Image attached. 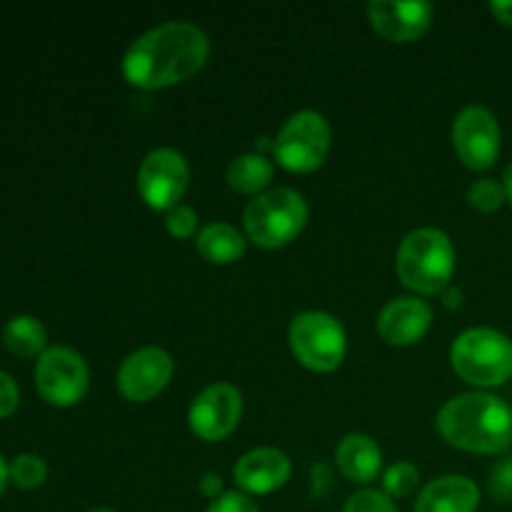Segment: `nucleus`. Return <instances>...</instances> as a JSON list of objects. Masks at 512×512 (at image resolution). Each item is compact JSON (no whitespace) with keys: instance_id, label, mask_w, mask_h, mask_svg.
<instances>
[{"instance_id":"f257e3e1","label":"nucleus","mask_w":512,"mask_h":512,"mask_svg":"<svg viewBox=\"0 0 512 512\" xmlns=\"http://www.w3.org/2000/svg\"><path fill=\"white\" fill-rule=\"evenodd\" d=\"M210 55L208 35L193 23H165L140 35L123 58V75L140 90L185 83Z\"/></svg>"},{"instance_id":"f03ea898","label":"nucleus","mask_w":512,"mask_h":512,"mask_svg":"<svg viewBox=\"0 0 512 512\" xmlns=\"http://www.w3.org/2000/svg\"><path fill=\"white\" fill-rule=\"evenodd\" d=\"M438 433L453 448L475 455H500L512 445V410L488 393L450 398L438 413Z\"/></svg>"},{"instance_id":"7ed1b4c3","label":"nucleus","mask_w":512,"mask_h":512,"mask_svg":"<svg viewBox=\"0 0 512 512\" xmlns=\"http://www.w3.org/2000/svg\"><path fill=\"white\" fill-rule=\"evenodd\" d=\"M395 270L405 288L420 295L445 293L455 273L453 240L438 228H420L405 235L395 255Z\"/></svg>"},{"instance_id":"20e7f679","label":"nucleus","mask_w":512,"mask_h":512,"mask_svg":"<svg viewBox=\"0 0 512 512\" xmlns=\"http://www.w3.org/2000/svg\"><path fill=\"white\" fill-rule=\"evenodd\" d=\"M455 373L478 388H498L512 378V340L493 328H470L450 348Z\"/></svg>"},{"instance_id":"39448f33","label":"nucleus","mask_w":512,"mask_h":512,"mask_svg":"<svg viewBox=\"0 0 512 512\" xmlns=\"http://www.w3.org/2000/svg\"><path fill=\"white\" fill-rule=\"evenodd\" d=\"M245 233L258 248L275 250L293 243L308 223V205L300 193L275 188L250 200L243 215Z\"/></svg>"},{"instance_id":"423d86ee","label":"nucleus","mask_w":512,"mask_h":512,"mask_svg":"<svg viewBox=\"0 0 512 512\" xmlns=\"http://www.w3.org/2000/svg\"><path fill=\"white\" fill-rule=\"evenodd\" d=\"M290 350L313 373H333L348 350V338L340 320L320 310H305L290 323Z\"/></svg>"},{"instance_id":"0eeeda50","label":"nucleus","mask_w":512,"mask_h":512,"mask_svg":"<svg viewBox=\"0 0 512 512\" xmlns=\"http://www.w3.org/2000/svg\"><path fill=\"white\" fill-rule=\"evenodd\" d=\"M330 140L328 120L315 110H300L280 128L273 143L275 160L290 173H313L328 158Z\"/></svg>"},{"instance_id":"6e6552de","label":"nucleus","mask_w":512,"mask_h":512,"mask_svg":"<svg viewBox=\"0 0 512 512\" xmlns=\"http://www.w3.org/2000/svg\"><path fill=\"white\" fill-rule=\"evenodd\" d=\"M90 373L85 360L65 345H55L40 355L35 365V385L45 403L55 408L78 405L88 393Z\"/></svg>"},{"instance_id":"1a4fd4ad","label":"nucleus","mask_w":512,"mask_h":512,"mask_svg":"<svg viewBox=\"0 0 512 512\" xmlns=\"http://www.w3.org/2000/svg\"><path fill=\"white\" fill-rule=\"evenodd\" d=\"M190 170L183 155L173 148H158L138 168V193L153 210H173L188 190Z\"/></svg>"},{"instance_id":"9d476101","label":"nucleus","mask_w":512,"mask_h":512,"mask_svg":"<svg viewBox=\"0 0 512 512\" xmlns=\"http://www.w3.org/2000/svg\"><path fill=\"white\" fill-rule=\"evenodd\" d=\"M453 145L470 170L493 168L503 145L498 118L483 105H468L453 123Z\"/></svg>"},{"instance_id":"9b49d317","label":"nucleus","mask_w":512,"mask_h":512,"mask_svg":"<svg viewBox=\"0 0 512 512\" xmlns=\"http://www.w3.org/2000/svg\"><path fill=\"white\" fill-rule=\"evenodd\" d=\"M243 418V395L228 383H215L193 400L188 413L190 430L205 443H218L238 428Z\"/></svg>"},{"instance_id":"f8f14e48","label":"nucleus","mask_w":512,"mask_h":512,"mask_svg":"<svg viewBox=\"0 0 512 512\" xmlns=\"http://www.w3.org/2000/svg\"><path fill=\"white\" fill-rule=\"evenodd\" d=\"M173 370V358L163 348H140L123 360L115 383L125 400L148 403L168 388Z\"/></svg>"},{"instance_id":"ddd939ff","label":"nucleus","mask_w":512,"mask_h":512,"mask_svg":"<svg viewBox=\"0 0 512 512\" xmlns=\"http://www.w3.org/2000/svg\"><path fill=\"white\" fill-rule=\"evenodd\" d=\"M368 18L375 33L390 43H413L433 23V5L398 3V0H373L368 5Z\"/></svg>"},{"instance_id":"4468645a","label":"nucleus","mask_w":512,"mask_h":512,"mask_svg":"<svg viewBox=\"0 0 512 512\" xmlns=\"http://www.w3.org/2000/svg\"><path fill=\"white\" fill-rule=\"evenodd\" d=\"M433 323V310L425 300L395 298L380 310L378 333L380 338L395 348H405L425 338Z\"/></svg>"},{"instance_id":"2eb2a0df","label":"nucleus","mask_w":512,"mask_h":512,"mask_svg":"<svg viewBox=\"0 0 512 512\" xmlns=\"http://www.w3.org/2000/svg\"><path fill=\"white\" fill-rule=\"evenodd\" d=\"M290 470L293 465L288 455L275 448H258L238 460L233 475L243 493L268 495L288 483Z\"/></svg>"},{"instance_id":"dca6fc26","label":"nucleus","mask_w":512,"mask_h":512,"mask_svg":"<svg viewBox=\"0 0 512 512\" xmlns=\"http://www.w3.org/2000/svg\"><path fill=\"white\" fill-rule=\"evenodd\" d=\"M480 505V490L465 475H445L420 490L415 512H475Z\"/></svg>"},{"instance_id":"f3484780","label":"nucleus","mask_w":512,"mask_h":512,"mask_svg":"<svg viewBox=\"0 0 512 512\" xmlns=\"http://www.w3.org/2000/svg\"><path fill=\"white\" fill-rule=\"evenodd\" d=\"M335 463L350 483H373L383 468V450L368 435L353 433L335 448Z\"/></svg>"},{"instance_id":"a211bd4d","label":"nucleus","mask_w":512,"mask_h":512,"mask_svg":"<svg viewBox=\"0 0 512 512\" xmlns=\"http://www.w3.org/2000/svg\"><path fill=\"white\" fill-rule=\"evenodd\" d=\"M195 248L208 263L230 265L245 255V238L228 223H210L198 230Z\"/></svg>"},{"instance_id":"6ab92c4d","label":"nucleus","mask_w":512,"mask_h":512,"mask_svg":"<svg viewBox=\"0 0 512 512\" xmlns=\"http://www.w3.org/2000/svg\"><path fill=\"white\" fill-rule=\"evenodd\" d=\"M3 343L18 358H33V355L45 353L48 333H45V325L33 315H15L5 323Z\"/></svg>"},{"instance_id":"aec40b11","label":"nucleus","mask_w":512,"mask_h":512,"mask_svg":"<svg viewBox=\"0 0 512 512\" xmlns=\"http://www.w3.org/2000/svg\"><path fill=\"white\" fill-rule=\"evenodd\" d=\"M273 180V163L260 153L238 155L228 165V185L238 193L253 195L265 190Z\"/></svg>"},{"instance_id":"412c9836","label":"nucleus","mask_w":512,"mask_h":512,"mask_svg":"<svg viewBox=\"0 0 512 512\" xmlns=\"http://www.w3.org/2000/svg\"><path fill=\"white\" fill-rule=\"evenodd\" d=\"M48 480V465L40 455L23 453L10 463V483L20 490H35Z\"/></svg>"},{"instance_id":"4be33fe9","label":"nucleus","mask_w":512,"mask_h":512,"mask_svg":"<svg viewBox=\"0 0 512 512\" xmlns=\"http://www.w3.org/2000/svg\"><path fill=\"white\" fill-rule=\"evenodd\" d=\"M505 200H508L505 185L498 183V180H475L468 190L470 208L478 210V213H495V210L503 208Z\"/></svg>"},{"instance_id":"5701e85b","label":"nucleus","mask_w":512,"mask_h":512,"mask_svg":"<svg viewBox=\"0 0 512 512\" xmlns=\"http://www.w3.org/2000/svg\"><path fill=\"white\" fill-rule=\"evenodd\" d=\"M420 473L413 463H395L385 470L383 488L390 498H408L418 488Z\"/></svg>"},{"instance_id":"b1692460","label":"nucleus","mask_w":512,"mask_h":512,"mask_svg":"<svg viewBox=\"0 0 512 512\" xmlns=\"http://www.w3.org/2000/svg\"><path fill=\"white\" fill-rule=\"evenodd\" d=\"M165 228L173 238L178 240H188L193 238L195 230H198V215H195L193 208L188 205H175L173 210H168L165 215Z\"/></svg>"},{"instance_id":"393cba45","label":"nucleus","mask_w":512,"mask_h":512,"mask_svg":"<svg viewBox=\"0 0 512 512\" xmlns=\"http://www.w3.org/2000/svg\"><path fill=\"white\" fill-rule=\"evenodd\" d=\"M343 512H398L393 500L378 490H360V493L350 495L345 503Z\"/></svg>"},{"instance_id":"a878e982","label":"nucleus","mask_w":512,"mask_h":512,"mask_svg":"<svg viewBox=\"0 0 512 512\" xmlns=\"http://www.w3.org/2000/svg\"><path fill=\"white\" fill-rule=\"evenodd\" d=\"M490 493L498 503H512V458L500 460L490 473Z\"/></svg>"},{"instance_id":"bb28decb","label":"nucleus","mask_w":512,"mask_h":512,"mask_svg":"<svg viewBox=\"0 0 512 512\" xmlns=\"http://www.w3.org/2000/svg\"><path fill=\"white\" fill-rule=\"evenodd\" d=\"M208 512H260L258 505L245 493H223L210 503Z\"/></svg>"},{"instance_id":"cd10ccee","label":"nucleus","mask_w":512,"mask_h":512,"mask_svg":"<svg viewBox=\"0 0 512 512\" xmlns=\"http://www.w3.org/2000/svg\"><path fill=\"white\" fill-rule=\"evenodd\" d=\"M20 403V393H18V385L15 380L10 378L8 373L0 370V418H8V415L15 413Z\"/></svg>"},{"instance_id":"c85d7f7f","label":"nucleus","mask_w":512,"mask_h":512,"mask_svg":"<svg viewBox=\"0 0 512 512\" xmlns=\"http://www.w3.org/2000/svg\"><path fill=\"white\" fill-rule=\"evenodd\" d=\"M490 13L503 25H512V0H493L490 3Z\"/></svg>"},{"instance_id":"c756f323","label":"nucleus","mask_w":512,"mask_h":512,"mask_svg":"<svg viewBox=\"0 0 512 512\" xmlns=\"http://www.w3.org/2000/svg\"><path fill=\"white\" fill-rule=\"evenodd\" d=\"M200 490H203V495H208V498H213V500H218L220 495V490H223V483H220V478L218 475H213V473H208L203 478V483H200Z\"/></svg>"},{"instance_id":"7c9ffc66","label":"nucleus","mask_w":512,"mask_h":512,"mask_svg":"<svg viewBox=\"0 0 512 512\" xmlns=\"http://www.w3.org/2000/svg\"><path fill=\"white\" fill-rule=\"evenodd\" d=\"M8 480H10V465L5 463L3 455H0V495H3V490H5V485H8Z\"/></svg>"},{"instance_id":"2f4dec72","label":"nucleus","mask_w":512,"mask_h":512,"mask_svg":"<svg viewBox=\"0 0 512 512\" xmlns=\"http://www.w3.org/2000/svg\"><path fill=\"white\" fill-rule=\"evenodd\" d=\"M503 185H505V195H508V200L512 203V163L508 165V170H505Z\"/></svg>"},{"instance_id":"473e14b6","label":"nucleus","mask_w":512,"mask_h":512,"mask_svg":"<svg viewBox=\"0 0 512 512\" xmlns=\"http://www.w3.org/2000/svg\"><path fill=\"white\" fill-rule=\"evenodd\" d=\"M460 298H463V295H460V293H450V295H448V305H450V308H455V305H460Z\"/></svg>"},{"instance_id":"72a5a7b5","label":"nucleus","mask_w":512,"mask_h":512,"mask_svg":"<svg viewBox=\"0 0 512 512\" xmlns=\"http://www.w3.org/2000/svg\"><path fill=\"white\" fill-rule=\"evenodd\" d=\"M90 512H115V510H110V508H95V510H90Z\"/></svg>"}]
</instances>
